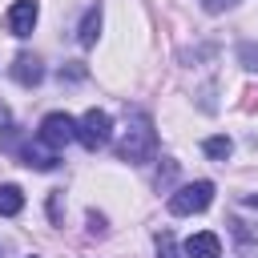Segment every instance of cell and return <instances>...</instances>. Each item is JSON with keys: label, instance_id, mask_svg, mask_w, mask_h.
Instances as JSON below:
<instances>
[{"label": "cell", "instance_id": "obj_13", "mask_svg": "<svg viewBox=\"0 0 258 258\" xmlns=\"http://www.w3.org/2000/svg\"><path fill=\"white\" fill-rule=\"evenodd\" d=\"M157 258H181V250H177V238H173L169 230H161V234H157Z\"/></svg>", "mask_w": 258, "mask_h": 258}, {"label": "cell", "instance_id": "obj_5", "mask_svg": "<svg viewBox=\"0 0 258 258\" xmlns=\"http://www.w3.org/2000/svg\"><path fill=\"white\" fill-rule=\"evenodd\" d=\"M40 141H44V145H52V149H60V145L77 141V121H73L69 113H48V117L40 121Z\"/></svg>", "mask_w": 258, "mask_h": 258}, {"label": "cell", "instance_id": "obj_4", "mask_svg": "<svg viewBox=\"0 0 258 258\" xmlns=\"http://www.w3.org/2000/svg\"><path fill=\"white\" fill-rule=\"evenodd\" d=\"M214 202V181H194L169 194V214H202Z\"/></svg>", "mask_w": 258, "mask_h": 258}, {"label": "cell", "instance_id": "obj_10", "mask_svg": "<svg viewBox=\"0 0 258 258\" xmlns=\"http://www.w3.org/2000/svg\"><path fill=\"white\" fill-rule=\"evenodd\" d=\"M97 36H101V4H89V8H85V16H81L77 40H81L85 48H93V44H97Z\"/></svg>", "mask_w": 258, "mask_h": 258}, {"label": "cell", "instance_id": "obj_3", "mask_svg": "<svg viewBox=\"0 0 258 258\" xmlns=\"http://www.w3.org/2000/svg\"><path fill=\"white\" fill-rule=\"evenodd\" d=\"M109 137H113V117L105 113V109H89L81 121H77V141L85 145V149H101V145H109Z\"/></svg>", "mask_w": 258, "mask_h": 258}, {"label": "cell", "instance_id": "obj_1", "mask_svg": "<svg viewBox=\"0 0 258 258\" xmlns=\"http://www.w3.org/2000/svg\"><path fill=\"white\" fill-rule=\"evenodd\" d=\"M153 149H157V129H153L149 113H133L121 141H117V157L129 161V165H141V161L153 157Z\"/></svg>", "mask_w": 258, "mask_h": 258}, {"label": "cell", "instance_id": "obj_7", "mask_svg": "<svg viewBox=\"0 0 258 258\" xmlns=\"http://www.w3.org/2000/svg\"><path fill=\"white\" fill-rule=\"evenodd\" d=\"M16 157H20L28 169H56V161H60V153H56L52 145H44L40 137H36V141H28V145H20V149H16Z\"/></svg>", "mask_w": 258, "mask_h": 258}, {"label": "cell", "instance_id": "obj_2", "mask_svg": "<svg viewBox=\"0 0 258 258\" xmlns=\"http://www.w3.org/2000/svg\"><path fill=\"white\" fill-rule=\"evenodd\" d=\"M230 230L246 250H258V194H242L230 206Z\"/></svg>", "mask_w": 258, "mask_h": 258}, {"label": "cell", "instance_id": "obj_9", "mask_svg": "<svg viewBox=\"0 0 258 258\" xmlns=\"http://www.w3.org/2000/svg\"><path fill=\"white\" fill-rule=\"evenodd\" d=\"M185 258H222V242H218V234H210V230L194 234V238L185 242Z\"/></svg>", "mask_w": 258, "mask_h": 258}, {"label": "cell", "instance_id": "obj_8", "mask_svg": "<svg viewBox=\"0 0 258 258\" xmlns=\"http://www.w3.org/2000/svg\"><path fill=\"white\" fill-rule=\"evenodd\" d=\"M8 73H12V81L24 85V89H32V85L44 81V64H40V56H32V52H16V60H12Z\"/></svg>", "mask_w": 258, "mask_h": 258}, {"label": "cell", "instance_id": "obj_6", "mask_svg": "<svg viewBox=\"0 0 258 258\" xmlns=\"http://www.w3.org/2000/svg\"><path fill=\"white\" fill-rule=\"evenodd\" d=\"M36 16H40V4H36V0H16V4L8 8L4 24H8V32H12V36H32Z\"/></svg>", "mask_w": 258, "mask_h": 258}, {"label": "cell", "instance_id": "obj_19", "mask_svg": "<svg viewBox=\"0 0 258 258\" xmlns=\"http://www.w3.org/2000/svg\"><path fill=\"white\" fill-rule=\"evenodd\" d=\"M8 121H12V109L0 101V129H8Z\"/></svg>", "mask_w": 258, "mask_h": 258}, {"label": "cell", "instance_id": "obj_14", "mask_svg": "<svg viewBox=\"0 0 258 258\" xmlns=\"http://www.w3.org/2000/svg\"><path fill=\"white\" fill-rule=\"evenodd\" d=\"M238 60H242L246 69H258V44H250V40H242V44H238Z\"/></svg>", "mask_w": 258, "mask_h": 258}, {"label": "cell", "instance_id": "obj_16", "mask_svg": "<svg viewBox=\"0 0 258 258\" xmlns=\"http://www.w3.org/2000/svg\"><path fill=\"white\" fill-rule=\"evenodd\" d=\"M202 8L206 12H230V8H238V0H202Z\"/></svg>", "mask_w": 258, "mask_h": 258}, {"label": "cell", "instance_id": "obj_11", "mask_svg": "<svg viewBox=\"0 0 258 258\" xmlns=\"http://www.w3.org/2000/svg\"><path fill=\"white\" fill-rule=\"evenodd\" d=\"M20 210H24L20 185H0V218H16Z\"/></svg>", "mask_w": 258, "mask_h": 258}, {"label": "cell", "instance_id": "obj_18", "mask_svg": "<svg viewBox=\"0 0 258 258\" xmlns=\"http://www.w3.org/2000/svg\"><path fill=\"white\" fill-rule=\"evenodd\" d=\"M89 230H93V234H105V218H101V214H89Z\"/></svg>", "mask_w": 258, "mask_h": 258}, {"label": "cell", "instance_id": "obj_17", "mask_svg": "<svg viewBox=\"0 0 258 258\" xmlns=\"http://www.w3.org/2000/svg\"><path fill=\"white\" fill-rule=\"evenodd\" d=\"M85 77V69L81 64H69V69H60V81H81Z\"/></svg>", "mask_w": 258, "mask_h": 258}, {"label": "cell", "instance_id": "obj_12", "mask_svg": "<svg viewBox=\"0 0 258 258\" xmlns=\"http://www.w3.org/2000/svg\"><path fill=\"white\" fill-rule=\"evenodd\" d=\"M202 149H206V157H214V161H226V157L234 153V141H230L226 133H214V137H206V141H202Z\"/></svg>", "mask_w": 258, "mask_h": 258}, {"label": "cell", "instance_id": "obj_15", "mask_svg": "<svg viewBox=\"0 0 258 258\" xmlns=\"http://www.w3.org/2000/svg\"><path fill=\"white\" fill-rule=\"evenodd\" d=\"M173 173H177V161H165V165L157 169V189H165V185L173 181Z\"/></svg>", "mask_w": 258, "mask_h": 258}]
</instances>
